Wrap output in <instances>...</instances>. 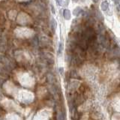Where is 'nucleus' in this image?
I'll return each instance as SVG.
<instances>
[{
  "instance_id": "24",
  "label": "nucleus",
  "mask_w": 120,
  "mask_h": 120,
  "mask_svg": "<svg viewBox=\"0 0 120 120\" xmlns=\"http://www.w3.org/2000/svg\"><path fill=\"white\" fill-rule=\"evenodd\" d=\"M74 1H77V0H74Z\"/></svg>"
},
{
  "instance_id": "10",
  "label": "nucleus",
  "mask_w": 120,
  "mask_h": 120,
  "mask_svg": "<svg viewBox=\"0 0 120 120\" xmlns=\"http://www.w3.org/2000/svg\"><path fill=\"white\" fill-rule=\"evenodd\" d=\"M5 42L3 39H0V50H5Z\"/></svg>"
},
{
  "instance_id": "17",
  "label": "nucleus",
  "mask_w": 120,
  "mask_h": 120,
  "mask_svg": "<svg viewBox=\"0 0 120 120\" xmlns=\"http://www.w3.org/2000/svg\"><path fill=\"white\" fill-rule=\"evenodd\" d=\"M62 2H63V0H56V3H57V5H62Z\"/></svg>"
},
{
  "instance_id": "11",
  "label": "nucleus",
  "mask_w": 120,
  "mask_h": 120,
  "mask_svg": "<svg viewBox=\"0 0 120 120\" xmlns=\"http://www.w3.org/2000/svg\"><path fill=\"white\" fill-rule=\"evenodd\" d=\"M0 75H1V76L8 77V73H7L6 70L4 69V68L0 67Z\"/></svg>"
},
{
  "instance_id": "5",
  "label": "nucleus",
  "mask_w": 120,
  "mask_h": 120,
  "mask_svg": "<svg viewBox=\"0 0 120 120\" xmlns=\"http://www.w3.org/2000/svg\"><path fill=\"white\" fill-rule=\"evenodd\" d=\"M47 82L50 85H56V78H55L53 74H52L50 73L47 74Z\"/></svg>"
},
{
  "instance_id": "20",
  "label": "nucleus",
  "mask_w": 120,
  "mask_h": 120,
  "mask_svg": "<svg viewBox=\"0 0 120 120\" xmlns=\"http://www.w3.org/2000/svg\"><path fill=\"white\" fill-rule=\"evenodd\" d=\"M112 1H113L114 3H116V4H119L120 2V0H112Z\"/></svg>"
},
{
  "instance_id": "16",
  "label": "nucleus",
  "mask_w": 120,
  "mask_h": 120,
  "mask_svg": "<svg viewBox=\"0 0 120 120\" xmlns=\"http://www.w3.org/2000/svg\"><path fill=\"white\" fill-rule=\"evenodd\" d=\"M5 80L2 77H0V87H2V86H3V84L5 83Z\"/></svg>"
},
{
  "instance_id": "3",
  "label": "nucleus",
  "mask_w": 120,
  "mask_h": 120,
  "mask_svg": "<svg viewBox=\"0 0 120 120\" xmlns=\"http://www.w3.org/2000/svg\"><path fill=\"white\" fill-rule=\"evenodd\" d=\"M0 63L3 64V65L5 66V68H8V69L13 68L12 64L11 63V62L5 57V56H3L2 54H0Z\"/></svg>"
},
{
  "instance_id": "15",
  "label": "nucleus",
  "mask_w": 120,
  "mask_h": 120,
  "mask_svg": "<svg viewBox=\"0 0 120 120\" xmlns=\"http://www.w3.org/2000/svg\"><path fill=\"white\" fill-rule=\"evenodd\" d=\"M5 110H4L2 107L0 106V117H2V116H3L4 115H5Z\"/></svg>"
},
{
  "instance_id": "21",
  "label": "nucleus",
  "mask_w": 120,
  "mask_h": 120,
  "mask_svg": "<svg viewBox=\"0 0 120 120\" xmlns=\"http://www.w3.org/2000/svg\"><path fill=\"white\" fill-rule=\"evenodd\" d=\"M98 1H99V0H92V2H93L94 3H97Z\"/></svg>"
},
{
  "instance_id": "18",
  "label": "nucleus",
  "mask_w": 120,
  "mask_h": 120,
  "mask_svg": "<svg viewBox=\"0 0 120 120\" xmlns=\"http://www.w3.org/2000/svg\"><path fill=\"white\" fill-rule=\"evenodd\" d=\"M50 8H51V11H52V13L54 14H55V8H54V6L52 5V4L50 5Z\"/></svg>"
},
{
  "instance_id": "2",
  "label": "nucleus",
  "mask_w": 120,
  "mask_h": 120,
  "mask_svg": "<svg viewBox=\"0 0 120 120\" xmlns=\"http://www.w3.org/2000/svg\"><path fill=\"white\" fill-rule=\"evenodd\" d=\"M39 42L42 45V47H50L52 44V41L50 38H48L47 36H41L39 40Z\"/></svg>"
},
{
  "instance_id": "13",
  "label": "nucleus",
  "mask_w": 120,
  "mask_h": 120,
  "mask_svg": "<svg viewBox=\"0 0 120 120\" xmlns=\"http://www.w3.org/2000/svg\"><path fill=\"white\" fill-rule=\"evenodd\" d=\"M63 50V45L62 42H59V48H58V54H61Z\"/></svg>"
},
{
  "instance_id": "4",
  "label": "nucleus",
  "mask_w": 120,
  "mask_h": 120,
  "mask_svg": "<svg viewBox=\"0 0 120 120\" xmlns=\"http://www.w3.org/2000/svg\"><path fill=\"white\" fill-rule=\"evenodd\" d=\"M44 56L47 62H48L49 64H52V65L54 63V56L52 54H51L50 52H44Z\"/></svg>"
},
{
  "instance_id": "1",
  "label": "nucleus",
  "mask_w": 120,
  "mask_h": 120,
  "mask_svg": "<svg viewBox=\"0 0 120 120\" xmlns=\"http://www.w3.org/2000/svg\"><path fill=\"white\" fill-rule=\"evenodd\" d=\"M98 41H99L100 46H101L102 47L108 48L109 46H110V41H109L108 38H107L106 35H103V34H99V36H98Z\"/></svg>"
},
{
  "instance_id": "6",
  "label": "nucleus",
  "mask_w": 120,
  "mask_h": 120,
  "mask_svg": "<svg viewBox=\"0 0 120 120\" xmlns=\"http://www.w3.org/2000/svg\"><path fill=\"white\" fill-rule=\"evenodd\" d=\"M50 28H51L52 31L55 32L56 29V21L53 17H52L50 18Z\"/></svg>"
},
{
  "instance_id": "22",
  "label": "nucleus",
  "mask_w": 120,
  "mask_h": 120,
  "mask_svg": "<svg viewBox=\"0 0 120 120\" xmlns=\"http://www.w3.org/2000/svg\"><path fill=\"white\" fill-rule=\"evenodd\" d=\"M117 9H118V11H120V4L118 5V7H117Z\"/></svg>"
},
{
  "instance_id": "12",
  "label": "nucleus",
  "mask_w": 120,
  "mask_h": 120,
  "mask_svg": "<svg viewBox=\"0 0 120 120\" xmlns=\"http://www.w3.org/2000/svg\"><path fill=\"white\" fill-rule=\"evenodd\" d=\"M57 120H65V116L62 112H59L57 114Z\"/></svg>"
},
{
  "instance_id": "8",
  "label": "nucleus",
  "mask_w": 120,
  "mask_h": 120,
  "mask_svg": "<svg viewBox=\"0 0 120 120\" xmlns=\"http://www.w3.org/2000/svg\"><path fill=\"white\" fill-rule=\"evenodd\" d=\"M82 10L81 8L77 7L76 8H74V10L73 11V14L74 15V16L78 17V16H80V15L82 14Z\"/></svg>"
},
{
  "instance_id": "19",
  "label": "nucleus",
  "mask_w": 120,
  "mask_h": 120,
  "mask_svg": "<svg viewBox=\"0 0 120 120\" xmlns=\"http://www.w3.org/2000/svg\"><path fill=\"white\" fill-rule=\"evenodd\" d=\"M59 73L61 74L62 75H63V73H64V68H59Z\"/></svg>"
},
{
  "instance_id": "23",
  "label": "nucleus",
  "mask_w": 120,
  "mask_h": 120,
  "mask_svg": "<svg viewBox=\"0 0 120 120\" xmlns=\"http://www.w3.org/2000/svg\"><path fill=\"white\" fill-rule=\"evenodd\" d=\"M1 34H2V29H0V35H1Z\"/></svg>"
},
{
  "instance_id": "9",
  "label": "nucleus",
  "mask_w": 120,
  "mask_h": 120,
  "mask_svg": "<svg viewBox=\"0 0 120 120\" xmlns=\"http://www.w3.org/2000/svg\"><path fill=\"white\" fill-rule=\"evenodd\" d=\"M108 8H109V3L107 1H104L102 3H101V8L102 11H107L108 9Z\"/></svg>"
},
{
  "instance_id": "7",
  "label": "nucleus",
  "mask_w": 120,
  "mask_h": 120,
  "mask_svg": "<svg viewBox=\"0 0 120 120\" xmlns=\"http://www.w3.org/2000/svg\"><path fill=\"white\" fill-rule=\"evenodd\" d=\"M63 17L67 20H69L71 19V12H70V11L68 9H65L63 11Z\"/></svg>"
},
{
  "instance_id": "14",
  "label": "nucleus",
  "mask_w": 120,
  "mask_h": 120,
  "mask_svg": "<svg viewBox=\"0 0 120 120\" xmlns=\"http://www.w3.org/2000/svg\"><path fill=\"white\" fill-rule=\"evenodd\" d=\"M71 77L73 78H77L78 74H77V72L75 71H71Z\"/></svg>"
}]
</instances>
